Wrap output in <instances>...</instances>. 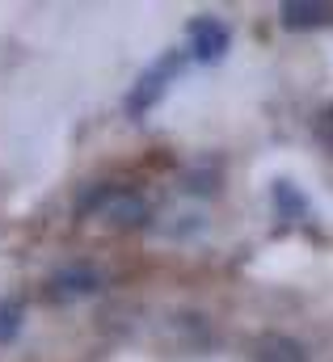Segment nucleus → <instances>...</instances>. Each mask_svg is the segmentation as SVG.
<instances>
[{"label":"nucleus","mask_w":333,"mask_h":362,"mask_svg":"<svg viewBox=\"0 0 333 362\" xmlns=\"http://www.w3.org/2000/svg\"><path fill=\"white\" fill-rule=\"evenodd\" d=\"M17 329H21V303L0 299V341H9Z\"/></svg>","instance_id":"5"},{"label":"nucleus","mask_w":333,"mask_h":362,"mask_svg":"<svg viewBox=\"0 0 333 362\" xmlns=\"http://www.w3.org/2000/svg\"><path fill=\"white\" fill-rule=\"evenodd\" d=\"M177 68H181V59H177V55H165L161 64H152V68L140 76V85L131 89V97H127V101H131V110H135V114H144L152 101H161V93H165L169 81L177 76Z\"/></svg>","instance_id":"2"},{"label":"nucleus","mask_w":333,"mask_h":362,"mask_svg":"<svg viewBox=\"0 0 333 362\" xmlns=\"http://www.w3.org/2000/svg\"><path fill=\"white\" fill-rule=\"evenodd\" d=\"M278 206H283V211H304V198H300L287 181H278Z\"/></svg>","instance_id":"6"},{"label":"nucleus","mask_w":333,"mask_h":362,"mask_svg":"<svg viewBox=\"0 0 333 362\" xmlns=\"http://www.w3.org/2000/svg\"><path fill=\"white\" fill-rule=\"evenodd\" d=\"M55 286H60V295H84V291L97 286V274L93 270H64L55 278Z\"/></svg>","instance_id":"4"},{"label":"nucleus","mask_w":333,"mask_h":362,"mask_svg":"<svg viewBox=\"0 0 333 362\" xmlns=\"http://www.w3.org/2000/svg\"><path fill=\"white\" fill-rule=\"evenodd\" d=\"M325 21H333L329 4H312V0L283 4V25H291V30H308V25H325Z\"/></svg>","instance_id":"3"},{"label":"nucleus","mask_w":333,"mask_h":362,"mask_svg":"<svg viewBox=\"0 0 333 362\" xmlns=\"http://www.w3.org/2000/svg\"><path fill=\"white\" fill-rule=\"evenodd\" d=\"M186 38H190V55L198 64H215L228 51V30H224L220 17H194L190 30H186Z\"/></svg>","instance_id":"1"}]
</instances>
